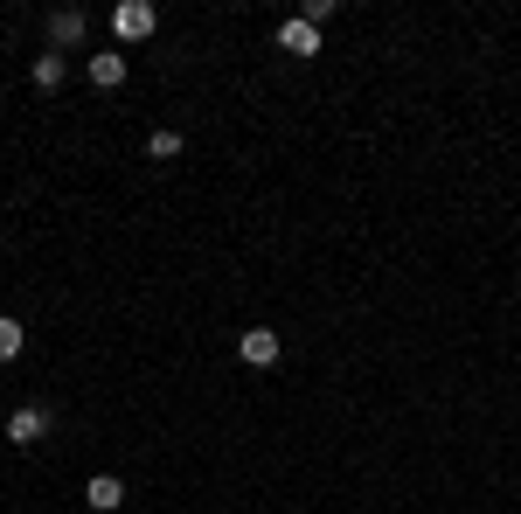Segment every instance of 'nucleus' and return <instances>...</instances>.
<instances>
[{"instance_id": "nucleus-1", "label": "nucleus", "mask_w": 521, "mask_h": 514, "mask_svg": "<svg viewBox=\"0 0 521 514\" xmlns=\"http://www.w3.org/2000/svg\"><path fill=\"white\" fill-rule=\"evenodd\" d=\"M49 424H56V417H49L42 403H21V410L7 417V445H42V438H49Z\"/></svg>"}, {"instance_id": "nucleus-2", "label": "nucleus", "mask_w": 521, "mask_h": 514, "mask_svg": "<svg viewBox=\"0 0 521 514\" xmlns=\"http://www.w3.org/2000/svg\"><path fill=\"white\" fill-rule=\"evenodd\" d=\"M153 21H160V14H153L146 0H126V7H112V35H119V42H146V35H153Z\"/></svg>"}, {"instance_id": "nucleus-3", "label": "nucleus", "mask_w": 521, "mask_h": 514, "mask_svg": "<svg viewBox=\"0 0 521 514\" xmlns=\"http://www.w3.org/2000/svg\"><path fill=\"white\" fill-rule=\"evenodd\" d=\"M237 355H244V369H271V362H278V334H271V327L237 334Z\"/></svg>"}, {"instance_id": "nucleus-4", "label": "nucleus", "mask_w": 521, "mask_h": 514, "mask_svg": "<svg viewBox=\"0 0 521 514\" xmlns=\"http://www.w3.org/2000/svg\"><path fill=\"white\" fill-rule=\"evenodd\" d=\"M91 84H98V91H119V84H126V49H98V56H91Z\"/></svg>"}, {"instance_id": "nucleus-5", "label": "nucleus", "mask_w": 521, "mask_h": 514, "mask_svg": "<svg viewBox=\"0 0 521 514\" xmlns=\"http://www.w3.org/2000/svg\"><path fill=\"white\" fill-rule=\"evenodd\" d=\"M84 501H91V508H98V514L126 508V480H119V473H98V480L84 487Z\"/></svg>"}, {"instance_id": "nucleus-6", "label": "nucleus", "mask_w": 521, "mask_h": 514, "mask_svg": "<svg viewBox=\"0 0 521 514\" xmlns=\"http://www.w3.org/2000/svg\"><path fill=\"white\" fill-rule=\"evenodd\" d=\"M84 28H91V21H84L77 7H56V14H49V42H56V49H70V42H84Z\"/></svg>"}, {"instance_id": "nucleus-7", "label": "nucleus", "mask_w": 521, "mask_h": 514, "mask_svg": "<svg viewBox=\"0 0 521 514\" xmlns=\"http://www.w3.org/2000/svg\"><path fill=\"white\" fill-rule=\"evenodd\" d=\"M278 42H285L292 56H320V28H313V21H285V28H278Z\"/></svg>"}, {"instance_id": "nucleus-8", "label": "nucleus", "mask_w": 521, "mask_h": 514, "mask_svg": "<svg viewBox=\"0 0 521 514\" xmlns=\"http://www.w3.org/2000/svg\"><path fill=\"white\" fill-rule=\"evenodd\" d=\"M63 77H70V56H63V49L35 56V84H42V91H63Z\"/></svg>"}, {"instance_id": "nucleus-9", "label": "nucleus", "mask_w": 521, "mask_h": 514, "mask_svg": "<svg viewBox=\"0 0 521 514\" xmlns=\"http://www.w3.org/2000/svg\"><path fill=\"white\" fill-rule=\"evenodd\" d=\"M21 341H28V334H21V320H14V313H0V362H14V355H21Z\"/></svg>"}, {"instance_id": "nucleus-10", "label": "nucleus", "mask_w": 521, "mask_h": 514, "mask_svg": "<svg viewBox=\"0 0 521 514\" xmlns=\"http://www.w3.org/2000/svg\"><path fill=\"white\" fill-rule=\"evenodd\" d=\"M146 153H153V160H174V153H181V132H153Z\"/></svg>"}]
</instances>
